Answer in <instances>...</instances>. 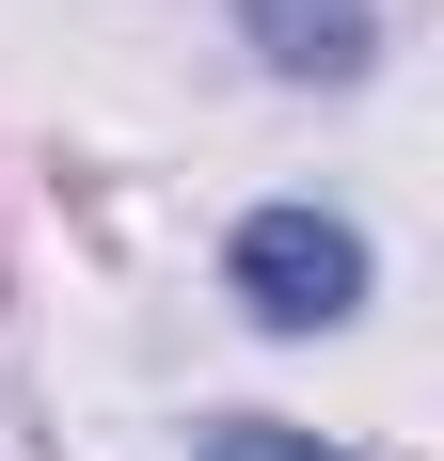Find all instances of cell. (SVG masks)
Instances as JSON below:
<instances>
[{
  "instance_id": "cell-2",
  "label": "cell",
  "mask_w": 444,
  "mask_h": 461,
  "mask_svg": "<svg viewBox=\"0 0 444 461\" xmlns=\"http://www.w3.org/2000/svg\"><path fill=\"white\" fill-rule=\"evenodd\" d=\"M238 16H254V48L286 80H350L365 48H381V0H238Z\"/></svg>"
},
{
  "instance_id": "cell-1",
  "label": "cell",
  "mask_w": 444,
  "mask_h": 461,
  "mask_svg": "<svg viewBox=\"0 0 444 461\" xmlns=\"http://www.w3.org/2000/svg\"><path fill=\"white\" fill-rule=\"evenodd\" d=\"M222 271H238V303H254L270 334H333V319H365V239L333 223V207H254Z\"/></svg>"
},
{
  "instance_id": "cell-3",
  "label": "cell",
  "mask_w": 444,
  "mask_h": 461,
  "mask_svg": "<svg viewBox=\"0 0 444 461\" xmlns=\"http://www.w3.org/2000/svg\"><path fill=\"white\" fill-rule=\"evenodd\" d=\"M207 461H350V446H317V429H270V414H238V429H207Z\"/></svg>"
}]
</instances>
